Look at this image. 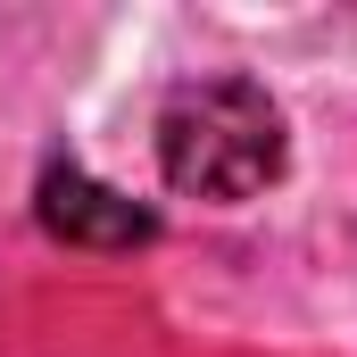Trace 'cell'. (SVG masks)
I'll return each instance as SVG.
<instances>
[{
    "label": "cell",
    "mask_w": 357,
    "mask_h": 357,
    "mask_svg": "<svg viewBox=\"0 0 357 357\" xmlns=\"http://www.w3.org/2000/svg\"><path fill=\"white\" fill-rule=\"evenodd\" d=\"M282 158H291L282 108L250 75H191L158 100V175L183 199L241 208L282 175Z\"/></svg>",
    "instance_id": "6da1fadb"
},
{
    "label": "cell",
    "mask_w": 357,
    "mask_h": 357,
    "mask_svg": "<svg viewBox=\"0 0 357 357\" xmlns=\"http://www.w3.org/2000/svg\"><path fill=\"white\" fill-rule=\"evenodd\" d=\"M33 216H42V233L67 241V250H142V241L158 233V216H150L142 199H125L116 183L84 175V167H50Z\"/></svg>",
    "instance_id": "7a4b0ae2"
}]
</instances>
